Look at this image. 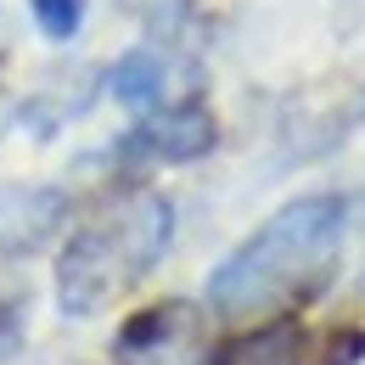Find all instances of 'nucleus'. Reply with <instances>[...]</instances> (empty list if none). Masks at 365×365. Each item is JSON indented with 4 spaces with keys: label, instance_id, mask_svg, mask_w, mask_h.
I'll list each match as a JSON object with an SVG mask.
<instances>
[{
    "label": "nucleus",
    "instance_id": "f257e3e1",
    "mask_svg": "<svg viewBox=\"0 0 365 365\" xmlns=\"http://www.w3.org/2000/svg\"><path fill=\"white\" fill-rule=\"evenodd\" d=\"M343 242V202L337 197H298L270 214L220 270L208 275V304L220 315H259L326 287Z\"/></svg>",
    "mask_w": 365,
    "mask_h": 365
},
{
    "label": "nucleus",
    "instance_id": "f03ea898",
    "mask_svg": "<svg viewBox=\"0 0 365 365\" xmlns=\"http://www.w3.org/2000/svg\"><path fill=\"white\" fill-rule=\"evenodd\" d=\"M175 214L163 197L140 191L124 197L118 208H107L91 230H79L56 264V304L62 315H96L107 309L124 287H135L169 247Z\"/></svg>",
    "mask_w": 365,
    "mask_h": 365
},
{
    "label": "nucleus",
    "instance_id": "7ed1b4c3",
    "mask_svg": "<svg viewBox=\"0 0 365 365\" xmlns=\"http://www.w3.org/2000/svg\"><path fill=\"white\" fill-rule=\"evenodd\" d=\"M197 354H202V315L185 298H169L118 331L124 365H197Z\"/></svg>",
    "mask_w": 365,
    "mask_h": 365
},
{
    "label": "nucleus",
    "instance_id": "20e7f679",
    "mask_svg": "<svg viewBox=\"0 0 365 365\" xmlns=\"http://www.w3.org/2000/svg\"><path fill=\"white\" fill-rule=\"evenodd\" d=\"M68 214V197L51 185H0V253L46 247Z\"/></svg>",
    "mask_w": 365,
    "mask_h": 365
},
{
    "label": "nucleus",
    "instance_id": "39448f33",
    "mask_svg": "<svg viewBox=\"0 0 365 365\" xmlns=\"http://www.w3.org/2000/svg\"><path fill=\"white\" fill-rule=\"evenodd\" d=\"M214 135L220 130H214V118L202 107H169V113H152L130 146L152 152V158H169V163H191V158H202L214 146Z\"/></svg>",
    "mask_w": 365,
    "mask_h": 365
},
{
    "label": "nucleus",
    "instance_id": "423d86ee",
    "mask_svg": "<svg viewBox=\"0 0 365 365\" xmlns=\"http://www.w3.org/2000/svg\"><path fill=\"white\" fill-rule=\"evenodd\" d=\"M214 365H304V331L292 320H275V326H259L247 337L225 343Z\"/></svg>",
    "mask_w": 365,
    "mask_h": 365
},
{
    "label": "nucleus",
    "instance_id": "0eeeda50",
    "mask_svg": "<svg viewBox=\"0 0 365 365\" xmlns=\"http://www.w3.org/2000/svg\"><path fill=\"white\" fill-rule=\"evenodd\" d=\"M113 96L124 101V107H158V96H163V62L158 56H146V51H130L118 68H113Z\"/></svg>",
    "mask_w": 365,
    "mask_h": 365
},
{
    "label": "nucleus",
    "instance_id": "6e6552de",
    "mask_svg": "<svg viewBox=\"0 0 365 365\" xmlns=\"http://www.w3.org/2000/svg\"><path fill=\"white\" fill-rule=\"evenodd\" d=\"M34 17L51 40H68L79 34V17H85V0H34Z\"/></svg>",
    "mask_w": 365,
    "mask_h": 365
}]
</instances>
